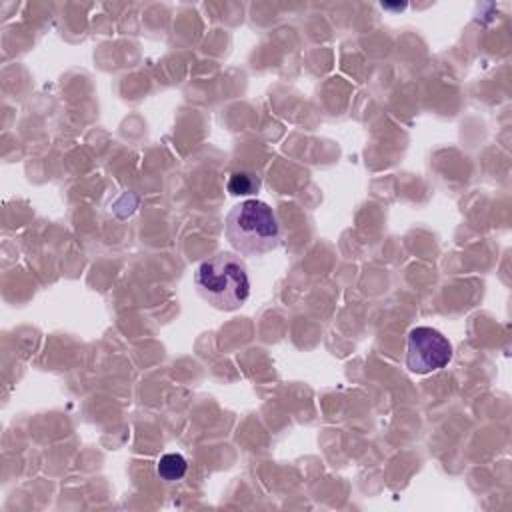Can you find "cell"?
<instances>
[{
    "mask_svg": "<svg viewBox=\"0 0 512 512\" xmlns=\"http://www.w3.org/2000/svg\"><path fill=\"white\" fill-rule=\"evenodd\" d=\"M224 232L228 242L244 256H262L282 242V226L276 212L256 198L230 208Z\"/></svg>",
    "mask_w": 512,
    "mask_h": 512,
    "instance_id": "2",
    "label": "cell"
},
{
    "mask_svg": "<svg viewBox=\"0 0 512 512\" xmlns=\"http://www.w3.org/2000/svg\"><path fill=\"white\" fill-rule=\"evenodd\" d=\"M452 360V344L430 326H416L406 340V366L414 374H428L444 368Z\"/></svg>",
    "mask_w": 512,
    "mask_h": 512,
    "instance_id": "3",
    "label": "cell"
},
{
    "mask_svg": "<svg viewBox=\"0 0 512 512\" xmlns=\"http://www.w3.org/2000/svg\"><path fill=\"white\" fill-rule=\"evenodd\" d=\"M262 186V180L256 172L252 170H238V172H232L228 182H226V188L232 196H252L260 190Z\"/></svg>",
    "mask_w": 512,
    "mask_h": 512,
    "instance_id": "4",
    "label": "cell"
},
{
    "mask_svg": "<svg viewBox=\"0 0 512 512\" xmlns=\"http://www.w3.org/2000/svg\"><path fill=\"white\" fill-rule=\"evenodd\" d=\"M194 286L204 302L218 310H238L250 296L248 268L234 252H216L194 270Z\"/></svg>",
    "mask_w": 512,
    "mask_h": 512,
    "instance_id": "1",
    "label": "cell"
},
{
    "mask_svg": "<svg viewBox=\"0 0 512 512\" xmlns=\"http://www.w3.org/2000/svg\"><path fill=\"white\" fill-rule=\"evenodd\" d=\"M188 470V462L182 454L178 452H170V454H164L158 464H156V474L166 480V482H174V480H180Z\"/></svg>",
    "mask_w": 512,
    "mask_h": 512,
    "instance_id": "5",
    "label": "cell"
}]
</instances>
